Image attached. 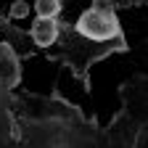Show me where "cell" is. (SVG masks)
<instances>
[{"label":"cell","mask_w":148,"mask_h":148,"mask_svg":"<svg viewBox=\"0 0 148 148\" xmlns=\"http://www.w3.org/2000/svg\"><path fill=\"white\" fill-rule=\"evenodd\" d=\"M29 3H27V0H13V3H11V8H8V18H11V21H13V18H16V21H18V18H27L29 16Z\"/></svg>","instance_id":"cell-4"},{"label":"cell","mask_w":148,"mask_h":148,"mask_svg":"<svg viewBox=\"0 0 148 148\" xmlns=\"http://www.w3.org/2000/svg\"><path fill=\"white\" fill-rule=\"evenodd\" d=\"M29 37L37 48H50L61 37V24L58 18H34V24L29 29Z\"/></svg>","instance_id":"cell-2"},{"label":"cell","mask_w":148,"mask_h":148,"mask_svg":"<svg viewBox=\"0 0 148 148\" xmlns=\"http://www.w3.org/2000/svg\"><path fill=\"white\" fill-rule=\"evenodd\" d=\"M34 13L37 18H58L61 0H34Z\"/></svg>","instance_id":"cell-3"},{"label":"cell","mask_w":148,"mask_h":148,"mask_svg":"<svg viewBox=\"0 0 148 148\" xmlns=\"http://www.w3.org/2000/svg\"><path fill=\"white\" fill-rule=\"evenodd\" d=\"M79 37L90 42H116L124 40V32L119 24V13L114 11L111 0H92V5L85 8L77 18V24L71 27Z\"/></svg>","instance_id":"cell-1"},{"label":"cell","mask_w":148,"mask_h":148,"mask_svg":"<svg viewBox=\"0 0 148 148\" xmlns=\"http://www.w3.org/2000/svg\"><path fill=\"white\" fill-rule=\"evenodd\" d=\"M114 3V11L116 8H135V5H148V0H111Z\"/></svg>","instance_id":"cell-5"}]
</instances>
